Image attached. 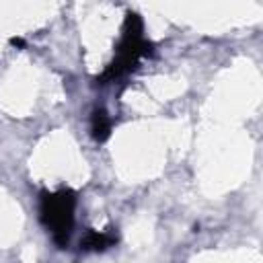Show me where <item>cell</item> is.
<instances>
[{"label": "cell", "mask_w": 263, "mask_h": 263, "mask_svg": "<svg viewBox=\"0 0 263 263\" xmlns=\"http://www.w3.org/2000/svg\"><path fill=\"white\" fill-rule=\"evenodd\" d=\"M90 134L97 142H105L111 136V117L103 107H95L90 115Z\"/></svg>", "instance_id": "obj_3"}, {"label": "cell", "mask_w": 263, "mask_h": 263, "mask_svg": "<svg viewBox=\"0 0 263 263\" xmlns=\"http://www.w3.org/2000/svg\"><path fill=\"white\" fill-rule=\"evenodd\" d=\"M74 208H76V193L72 189L41 193V201H39L41 222L51 232V238L60 249H64L70 240L74 226Z\"/></svg>", "instance_id": "obj_2"}, {"label": "cell", "mask_w": 263, "mask_h": 263, "mask_svg": "<svg viewBox=\"0 0 263 263\" xmlns=\"http://www.w3.org/2000/svg\"><path fill=\"white\" fill-rule=\"evenodd\" d=\"M10 43H12V45H16V47H23V45H25V41H23L21 37H12V39H10Z\"/></svg>", "instance_id": "obj_5"}, {"label": "cell", "mask_w": 263, "mask_h": 263, "mask_svg": "<svg viewBox=\"0 0 263 263\" xmlns=\"http://www.w3.org/2000/svg\"><path fill=\"white\" fill-rule=\"evenodd\" d=\"M117 242V234L115 232H97V230H90L82 240H80V247L84 251H103V249H109Z\"/></svg>", "instance_id": "obj_4"}, {"label": "cell", "mask_w": 263, "mask_h": 263, "mask_svg": "<svg viewBox=\"0 0 263 263\" xmlns=\"http://www.w3.org/2000/svg\"><path fill=\"white\" fill-rule=\"evenodd\" d=\"M152 51H154V45H152V41H148L144 37L142 18L136 12H127L125 23H123V37H121L119 47H117V55L107 66V70L97 78V82L99 84L115 82L117 78L132 72L142 58L152 55Z\"/></svg>", "instance_id": "obj_1"}]
</instances>
